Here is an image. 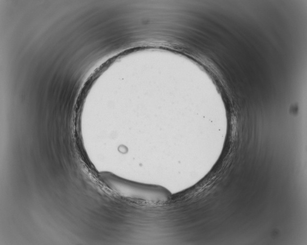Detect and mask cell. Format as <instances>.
Segmentation results:
<instances>
[{"instance_id": "6da1fadb", "label": "cell", "mask_w": 307, "mask_h": 245, "mask_svg": "<svg viewBox=\"0 0 307 245\" xmlns=\"http://www.w3.org/2000/svg\"><path fill=\"white\" fill-rule=\"evenodd\" d=\"M100 176L110 189L125 197L149 202H160L167 200L171 196L170 192L160 186L131 181L107 172H102Z\"/></svg>"}]
</instances>
